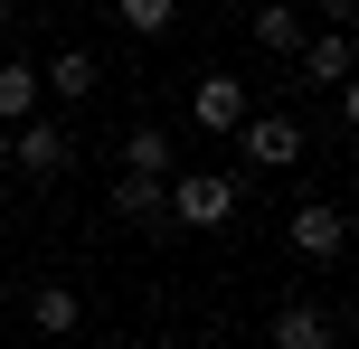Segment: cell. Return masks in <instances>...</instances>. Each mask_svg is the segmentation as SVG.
Returning <instances> with one entry per match:
<instances>
[{"label": "cell", "mask_w": 359, "mask_h": 349, "mask_svg": "<svg viewBox=\"0 0 359 349\" xmlns=\"http://www.w3.org/2000/svg\"><path fill=\"white\" fill-rule=\"evenodd\" d=\"M236 199H246V180H227V170H170L161 180V208L180 227H227Z\"/></svg>", "instance_id": "cell-1"}, {"label": "cell", "mask_w": 359, "mask_h": 349, "mask_svg": "<svg viewBox=\"0 0 359 349\" xmlns=\"http://www.w3.org/2000/svg\"><path fill=\"white\" fill-rule=\"evenodd\" d=\"M246 113H255L246 76H227V66H217V76H198V85H189V123H198V132H236Z\"/></svg>", "instance_id": "cell-2"}, {"label": "cell", "mask_w": 359, "mask_h": 349, "mask_svg": "<svg viewBox=\"0 0 359 349\" xmlns=\"http://www.w3.org/2000/svg\"><path fill=\"white\" fill-rule=\"evenodd\" d=\"M284 236H293V255H303V264H341V245H350V218H341L331 199H303Z\"/></svg>", "instance_id": "cell-3"}, {"label": "cell", "mask_w": 359, "mask_h": 349, "mask_svg": "<svg viewBox=\"0 0 359 349\" xmlns=\"http://www.w3.org/2000/svg\"><path fill=\"white\" fill-rule=\"evenodd\" d=\"M236 132H246V161L255 170H293V161H303V113H246Z\"/></svg>", "instance_id": "cell-4"}, {"label": "cell", "mask_w": 359, "mask_h": 349, "mask_svg": "<svg viewBox=\"0 0 359 349\" xmlns=\"http://www.w3.org/2000/svg\"><path fill=\"white\" fill-rule=\"evenodd\" d=\"M10 170H29V180H48V170H67V132L29 113V123L10 132Z\"/></svg>", "instance_id": "cell-5"}, {"label": "cell", "mask_w": 359, "mask_h": 349, "mask_svg": "<svg viewBox=\"0 0 359 349\" xmlns=\"http://www.w3.org/2000/svg\"><path fill=\"white\" fill-rule=\"evenodd\" d=\"M123 170H142V180H170V170H180L170 123H133V132H123Z\"/></svg>", "instance_id": "cell-6"}, {"label": "cell", "mask_w": 359, "mask_h": 349, "mask_svg": "<svg viewBox=\"0 0 359 349\" xmlns=\"http://www.w3.org/2000/svg\"><path fill=\"white\" fill-rule=\"evenodd\" d=\"M246 38L274 48V57H293V48H303V10H293V0H255V10H246Z\"/></svg>", "instance_id": "cell-7"}, {"label": "cell", "mask_w": 359, "mask_h": 349, "mask_svg": "<svg viewBox=\"0 0 359 349\" xmlns=\"http://www.w3.org/2000/svg\"><path fill=\"white\" fill-rule=\"evenodd\" d=\"M38 94H57V104H86V94H95V57H86V48H57L48 66H38Z\"/></svg>", "instance_id": "cell-8"}, {"label": "cell", "mask_w": 359, "mask_h": 349, "mask_svg": "<svg viewBox=\"0 0 359 349\" xmlns=\"http://www.w3.org/2000/svg\"><path fill=\"white\" fill-rule=\"evenodd\" d=\"M76 321H86V302H76V283H38V293H29V331H48V340H67Z\"/></svg>", "instance_id": "cell-9"}, {"label": "cell", "mask_w": 359, "mask_h": 349, "mask_svg": "<svg viewBox=\"0 0 359 349\" xmlns=\"http://www.w3.org/2000/svg\"><path fill=\"white\" fill-rule=\"evenodd\" d=\"M274 349H331V312L322 302H284L274 312Z\"/></svg>", "instance_id": "cell-10"}, {"label": "cell", "mask_w": 359, "mask_h": 349, "mask_svg": "<svg viewBox=\"0 0 359 349\" xmlns=\"http://www.w3.org/2000/svg\"><path fill=\"white\" fill-rule=\"evenodd\" d=\"M293 57H303V76H312V85H350V38H341V29L303 38V48H293Z\"/></svg>", "instance_id": "cell-11"}, {"label": "cell", "mask_w": 359, "mask_h": 349, "mask_svg": "<svg viewBox=\"0 0 359 349\" xmlns=\"http://www.w3.org/2000/svg\"><path fill=\"white\" fill-rule=\"evenodd\" d=\"M29 113H38V66L0 57V123H29Z\"/></svg>", "instance_id": "cell-12"}, {"label": "cell", "mask_w": 359, "mask_h": 349, "mask_svg": "<svg viewBox=\"0 0 359 349\" xmlns=\"http://www.w3.org/2000/svg\"><path fill=\"white\" fill-rule=\"evenodd\" d=\"M114 19H123L133 38H170L180 29V0H114Z\"/></svg>", "instance_id": "cell-13"}, {"label": "cell", "mask_w": 359, "mask_h": 349, "mask_svg": "<svg viewBox=\"0 0 359 349\" xmlns=\"http://www.w3.org/2000/svg\"><path fill=\"white\" fill-rule=\"evenodd\" d=\"M114 218H161V180H142V170H123V180H114Z\"/></svg>", "instance_id": "cell-14"}, {"label": "cell", "mask_w": 359, "mask_h": 349, "mask_svg": "<svg viewBox=\"0 0 359 349\" xmlns=\"http://www.w3.org/2000/svg\"><path fill=\"white\" fill-rule=\"evenodd\" d=\"M0 170H10V123H0Z\"/></svg>", "instance_id": "cell-15"}, {"label": "cell", "mask_w": 359, "mask_h": 349, "mask_svg": "<svg viewBox=\"0 0 359 349\" xmlns=\"http://www.w3.org/2000/svg\"><path fill=\"white\" fill-rule=\"evenodd\" d=\"M10 10H19V0H0V29H10Z\"/></svg>", "instance_id": "cell-16"}]
</instances>
